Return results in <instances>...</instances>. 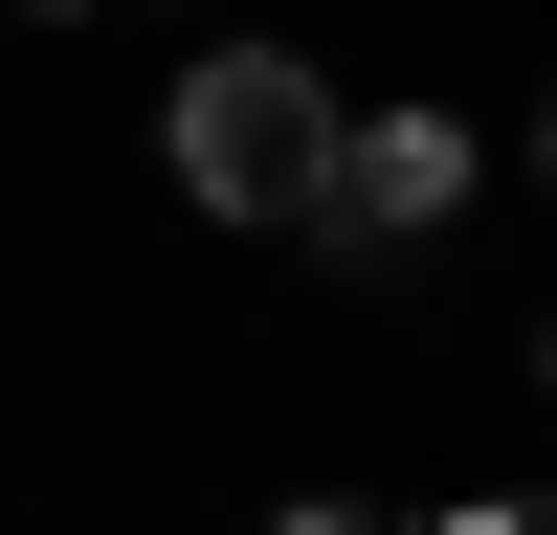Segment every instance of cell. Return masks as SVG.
Returning <instances> with one entry per match:
<instances>
[{
	"label": "cell",
	"instance_id": "6da1fadb",
	"mask_svg": "<svg viewBox=\"0 0 557 535\" xmlns=\"http://www.w3.org/2000/svg\"><path fill=\"white\" fill-rule=\"evenodd\" d=\"M312 157H335V89L290 67V45H201L157 112V178L201 223H312Z\"/></svg>",
	"mask_w": 557,
	"mask_h": 535
},
{
	"label": "cell",
	"instance_id": "7a4b0ae2",
	"mask_svg": "<svg viewBox=\"0 0 557 535\" xmlns=\"http://www.w3.org/2000/svg\"><path fill=\"white\" fill-rule=\"evenodd\" d=\"M469 178H491L469 112H335V157H312V246L401 268V246H446V223H469Z\"/></svg>",
	"mask_w": 557,
	"mask_h": 535
},
{
	"label": "cell",
	"instance_id": "3957f363",
	"mask_svg": "<svg viewBox=\"0 0 557 535\" xmlns=\"http://www.w3.org/2000/svg\"><path fill=\"white\" fill-rule=\"evenodd\" d=\"M268 535H401V513H380V490H290Z\"/></svg>",
	"mask_w": 557,
	"mask_h": 535
},
{
	"label": "cell",
	"instance_id": "277c9868",
	"mask_svg": "<svg viewBox=\"0 0 557 535\" xmlns=\"http://www.w3.org/2000/svg\"><path fill=\"white\" fill-rule=\"evenodd\" d=\"M446 535H535V513H513V490H469V513H446Z\"/></svg>",
	"mask_w": 557,
	"mask_h": 535
},
{
	"label": "cell",
	"instance_id": "5b68a950",
	"mask_svg": "<svg viewBox=\"0 0 557 535\" xmlns=\"http://www.w3.org/2000/svg\"><path fill=\"white\" fill-rule=\"evenodd\" d=\"M23 23H89V0H23Z\"/></svg>",
	"mask_w": 557,
	"mask_h": 535
}]
</instances>
